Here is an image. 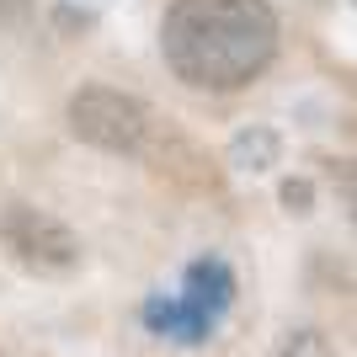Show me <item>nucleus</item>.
<instances>
[{
    "label": "nucleus",
    "mask_w": 357,
    "mask_h": 357,
    "mask_svg": "<svg viewBox=\"0 0 357 357\" xmlns=\"http://www.w3.org/2000/svg\"><path fill=\"white\" fill-rule=\"evenodd\" d=\"M283 22L272 0H171L160 16V59L187 91L235 96L272 70Z\"/></svg>",
    "instance_id": "nucleus-1"
},
{
    "label": "nucleus",
    "mask_w": 357,
    "mask_h": 357,
    "mask_svg": "<svg viewBox=\"0 0 357 357\" xmlns=\"http://www.w3.org/2000/svg\"><path fill=\"white\" fill-rule=\"evenodd\" d=\"M64 123L80 144L102 149V155H144L160 118L149 112L144 96L123 86H107V80H86L80 91H70L64 102Z\"/></svg>",
    "instance_id": "nucleus-2"
},
{
    "label": "nucleus",
    "mask_w": 357,
    "mask_h": 357,
    "mask_svg": "<svg viewBox=\"0 0 357 357\" xmlns=\"http://www.w3.org/2000/svg\"><path fill=\"white\" fill-rule=\"evenodd\" d=\"M229 298H235V272H229V261L197 256L192 267H187V278H181V294H149L139 320H144L155 336L197 347V342L213 336L219 314L229 310Z\"/></svg>",
    "instance_id": "nucleus-3"
},
{
    "label": "nucleus",
    "mask_w": 357,
    "mask_h": 357,
    "mask_svg": "<svg viewBox=\"0 0 357 357\" xmlns=\"http://www.w3.org/2000/svg\"><path fill=\"white\" fill-rule=\"evenodd\" d=\"M0 245L11 251L16 267L43 272V278L80 267V235L48 208H32V203H6L0 208Z\"/></svg>",
    "instance_id": "nucleus-4"
},
{
    "label": "nucleus",
    "mask_w": 357,
    "mask_h": 357,
    "mask_svg": "<svg viewBox=\"0 0 357 357\" xmlns=\"http://www.w3.org/2000/svg\"><path fill=\"white\" fill-rule=\"evenodd\" d=\"M139 160H149V171L160 181H171V187H181V192L192 197H219V171H213L208 149L192 144L187 134H176L171 123H160L155 128V139H149V149L139 155Z\"/></svg>",
    "instance_id": "nucleus-5"
},
{
    "label": "nucleus",
    "mask_w": 357,
    "mask_h": 357,
    "mask_svg": "<svg viewBox=\"0 0 357 357\" xmlns=\"http://www.w3.org/2000/svg\"><path fill=\"white\" fill-rule=\"evenodd\" d=\"M224 160L235 171H251V176H267L272 165L283 160V134L272 123H240L229 144H224Z\"/></svg>",
    "instance_id": "nucleus-6"
},
{
    "label": "nucleus",
    "mask_w": 357,
    "mask_h": 357,
    "mask_svg": "<svg viewBox=\"0 0 357 357\" xmlns=\"http://www.w3.org/2000/svg\"><path fill=\"white\" fill-rule=\"evenodd\" d=\"M320 181L331 187L342 219L352 224V235H357V155H320Z\"/></svg>",
    "instance_id": "nucleus-7"
},
{
    "label": "nucleus",
    "mask_w": 357,
    "mask_h": 357,
    "mask_svg": "<svg viewBox=\"0 0 357 357\" xmlns=\"http://www.w3.org/2000/svg\"><path fill=\"white\" fill-rule=\"evenodd\" d=\"M267 357H336V347H331V336L320 326H294L272 342Z\"/></svg>",
    "instance_id": "nucleus-8"
},
{
    "label": "nucleus",
    "mask_w": 357,
    "mask_h": 357,
    "mask_svg": "<svg viewBox=\"0 0 357 357\" xmlns=\"http://www.w3.org/2000/svg\"><path fill=\"white\" fill-rule=\"evenodd\" d=\"M278 203H283V213H294V219H310L314 213V181L310 176H283Z\"/></svg>",
    "instance_id": "nucleus-9"
},
{
    "label": "nucleus",
    "mask_w": 357,
    "mask_h": 357,
    "mask_svg": "<svg viewBox=\"0 0 357 357\" xmlns=\"http://www.w3.org/2000/svg\"><path fill=\"white\" fill-rule=\"evenodd\" d=\"M54 27L64 32V38H80V32L96 27V11H86V6H70V0H59L54 6Z\"/></svg>",
    "instance_id": "nucleus-10"
},
{
    "label": "nucleus",
    "mask_w": 357,
    "mask_h": 357,
    "mask_svg": "<svg viewBox=\"0 0 357 357\" xmlns=\"http://www.w3.org/2000/svg\"><path fill=\"white\" fill-rule=\"evenodd\" d=\"M22 16V0H0V22H16Z\"/></svg>",
    "instance_id": "nucleus-11"
},
{
    "label": "nucleus",
    "mask_w": 357,
    "mask_h": 357,
    "mask_svg": "<svg viewBox=\"0 0 357 357\" xmlns=\"http://www.w3.org/2000/svg\"><path fill=\"white\" fill-rule=\"evenodd\" d=\"M352 134H357V107H352Z\"/></svg>",
    "instance_id": "nucleus-12"
},
{
    "label": "nucleus",
    "mask_w": 357,
    "mask_h": 357,
    "mask_svg": "<svg viewBox=\"0 0 357 357\" xmlns=\"http://www.w3.org/2000/svg\"><path fill=\"white\" fill-rule=\"evenodd\" d=\"M352 6H357V0H352Z\"/></svg>",
    "instance_id": "nucleus-13"
}]
</instances>
